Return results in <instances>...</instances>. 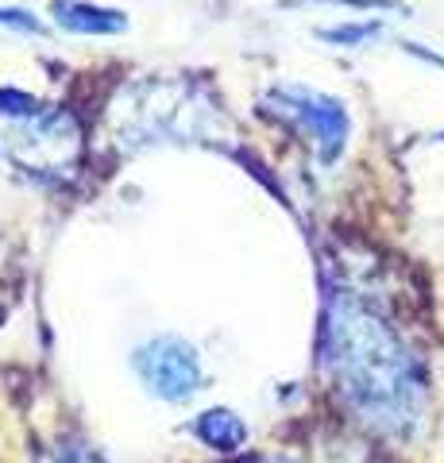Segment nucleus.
<instances>
[{
    "instance_id": "nucleus-3",
    "label": "nucleus",
    "mask_w": 444,
    "mask_h": 463,
    "mask_svg": "<svg viewBox=\"0 0 444 463\" xmlns=\"http://www.w3.org/2000/svg\"><path fill=\"white\" fill-rule=\"evenodd\" d=\"M270 100H275L286 116H294V120L313 136L325 163H333L340 155L344 139H348V112H344L340 100L302 90V85H279V90L270 93Z\"/></svg>"
},
{
    "instance_id": "nucleus-8",
    "label": "nucleus",
    "mask_w": 444,
    "mask_h": 463,
    "mask_svg": "<svg viewBox=\"0 0 444 463\" xmlns=\"http://www.w3.org/2000/svg\"><path fill=\"white\" fill-rule=\"evenodd\" d=\"M59 463H105V459L93 456V452H74V456H62Z\"/></svg>"
},
{
    "instance_id": "nucleus-5",
    "label": "nucleus",
    "mask_w": 444,
    "mask_h": 463,
    "mask_svg": "<svg viewBox=\"0 0 444 463\" xmlns=\"http://www.w3.org/2000/svg\"><path fill=\"white\" fill-rule=\"evenodd\" d=\"M194 432L197 440L217 448V452H240L243 440H248V425L240 421L232 410H209L194 421Z\"/></svg>"
},
{
    "instance_id": "nucleus-1",
    "label": "nucleus",
    "mask_w": 444,
    "mask_h": 463,
    "mask_svg": "<svg viewBox=\"0 0 444 463\" xmlns=\"http://www.w3.org/2000/svg\"><path fill=\"white\" fill-rule=\"evenodd\" d=\"M333 336V352L328 355L344 374V390L355 394V402L367 410H394L406 394V379H402V355L394 347L379 352L383 332L375 321L355 313H336L328 325Z\"/></svg>"
},
{
    "instance_id": "nucleus-2",
    "label": "nucleus",
    "mask_w": 444,
    "mask_h": 463,
    "mask_svg": "<svg viewBox=\"0 0 444 463\" xmlns=\"http://www.w3.org/2000/svg\"><path fill=\"white\" fill-rule=\"evenodd\" d=\"M132 367L143 386L163 402H190L205 383V367L197 347L182 336H151L136 347Z\"/></svg>"
},
{
    "instance_id": "nucleus-7",
    "label": "nucleus",
    "mask_w": 444,
    "mask_h": 463,
    "mask_svg": "<svg viewBox=\"0 0 444 463\" xmlns=\"http://www.w3.org/2000/svg\"><path fill=\"white\" fill-rule=\"evenodd\" d=\"M379 27L375 24H355V27H336V32H321L325 39H333V43H360L367 35H375Z\"/></svg>"
},
{
    "instance_id": "nucleus-6",
    "label": "nucleus",
    "mask_w": 444,
    "mask_h": 463,
    "mask_svg": "<svg viewBox=\"0 0 444 463\" xmlns=\"http://www.w3.org/2000/svg\"><path fill=\"white\" fill-rule=\"evenodd\" d=\"M0 27H12V32H27V35H39L43 24L32 16V12H20V8H0Z\"/></svg>"
},
{
    "instance_id": "nucleus-4",
    "label": "nucleus",
    "mask_w": 444,
    "mask_h": 463,
    "mask_svg": "<svg viewBox=\"0 0 444 463\" xmlns=\"http://www.w3.org/2000/svg\"><path fill=\"white\" fill-rule=\"evenodd\" d=\"M51 16L59 20L66 32H85V35H117L128 27L124 12L81 5V0H51Z\"/></svg>"
}]
</instances>
